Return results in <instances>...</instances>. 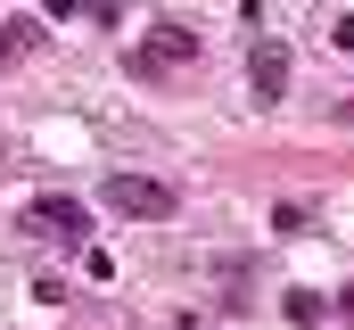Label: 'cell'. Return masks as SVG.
I'll list each match as a JSON object with an SVG mask.
<instances>
[{"label":"cell","instance_id":"cell-1","mask_svg":"<svg viewBox=\"0 0 354 330\" xmlns=\"http://www.w3.org/2000/svg\"><path fill=\"white\" fill-rule=\"evenodd\" d=\"M189 58H198V33H189V25H157V33L132 42L124 67H132V82H165V75H181Z\"/></svg>","mask_w":354,"mask_h":330},{"label":"cell","instance_id":"cell-2","mask_svg":"<svg viewBox=\"0 0 354 330\" xmlns=\"http://www.w3.org/2000/svg\"><path fill=\"white\" fill-rule=\"evenodd\" d=\"M107 207L115 215H140V223H165L181 207V190L174 182H149V173H107Z\"/></svg>","mask_w":354,"mask_h":330},{"label":"cell","instance_id":"cell-3","mask_svg":"<svg viewBox=\"0 0 354 330\" xmlns=\"http://www.w3.org/2000/svg\"><path fill=\"white\" fill-rule=\"evenodd\" d=\"M17 232H25V240H83L91 223H83V207H75V198H66V190H41V198H25V215H17Z\"/></svg>","mask_w":354,"mask_h":330},{"label":"cell","instance_id":"cell-4","mask_svg":"<svg viewBox=\"0 0 354 330\" xmlns=\"http://www.w3.org/2000/svg\"><path fill=\"white\" fill-rule=\"evenodd\" d=\"M248 82H256V99L272 107V99L288 91V42H272V33H264V42L248 50Z\"/></svg>","mask_w":354,"mask_h":330},{"label":"cell","instance_id":"cell-5","mask_svg":"<svg viewBox=\"0 0 354 330\" xmlns=\"http://www.w3.org/2000/svg\"><path fill=\"white\" fill-rule=\"evenodd\" d=\"M33 42H41V25H33V17H0V67H17Z\"/></svg>","mask_w":354,"mask_h":330},{"label":"cell","instance_id":"cell-6","mask_svg":"<svg viewBox=\"0 0 354 330\" xmlns=\"http://www.w3.org/2000/svg\"><path fill=\"white\" fill-rule=\"evenodd\" d=\"M50 17H99V25H115V0H41Z\"/></svg>","mask_w":354,"mask_h":330},{"label":"cell","instance_id":"cell-7","mask_svg":"<svg viewBox=\"0 0 354 330\" xmlns=\"http://www.w3.org/2000/svg\"><path fill=\"white\" fill-rule=\"evenodd\" d=\"M288 322H297V330L322 322V297H313V289H288Z\"/></svg>","mask_w":354,"mask_h":330},{"label":"cell","instance_id":"cell-8","mask_svg":"<svg viewBox=\"0 0 354 330\" xmlns=\"http://www.w3.org/2000/svg\"><path fill=\"white\" fill-rule=\"evenodd\" d=\"M330 33H338V50H354V17H338V25H330Z\"/></svg>","mask_w":354,"mask_h":330},{"label":"cell","instance_id":"cell-9","mask_svg":"<svg viewBox=\"0 0 354 330\" xmlns=\"http://www.w3.org/2000/svg\"><path fill=\"white\" fill-rule=\"evenodd\" d=\"M338 306H346V314H354V289H346V297H338Z\"/></svg>","mask_w":354,"mask_h":330},{"label":"cell","instance_id":"cell-10","mask_svg":"<svg viewBox=\"0 0 354 330\" xmlns=\"http://www.w3.org/2000/svg\"><path fill=\"white\" fill-rule=\"evenodd\" d=\"M346 116H354V99H346Z\"/></svg>","mask_w":354,"mask_h":330}]
</instances>
